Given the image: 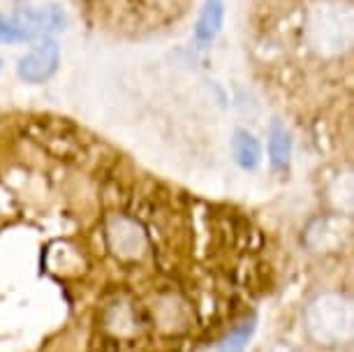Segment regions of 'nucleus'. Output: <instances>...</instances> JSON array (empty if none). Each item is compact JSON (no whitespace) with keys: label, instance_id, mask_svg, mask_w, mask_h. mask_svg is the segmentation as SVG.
Masks as SVG:
<instances>
[{"label":"nucleus","instance_id":"1","mask_svg":"<svg viewBox=\"0 0 354 352\" xmlns=\"http://www.w3.org/2000/svg\"><path fill=\"white\" fill-rule=\"evenodd\" d=\"M306 331L315 343L333 348L352 338V304L338 292L317 295L306 306Z\"/></svg>","mask_w":354,"mask_h":352},{"label":"nucleus","instance_id":"2","mask_svg":"<svg viewBox=\"0 0 354 352\" xmlns=\"http://www.w3.org/2000/svg\"><path fill=\"white\" fill-rule=\"evenodd\" d=\"M65 26V15L58 5L26 8L15 19L0 15V42H26V39L46 37Z\"/></svg>","mask_w":354,"mask_h":352},{"label":"nucleus","instance_id":"3","mask_svg":"<svg viewBox=\"0 0 354 352\" xmlns=\"http://www.w3.org/2000/svg\"><path fill=\"white\" fill-rule=\"evenodd\" d=\"M58 63H61V46H58L56 39L44 37L42 42L26 54L21 61H19V77L28 84H44L53 72L58 70Z\"/></svg>","mask_w":354,"mask_h":352},{"label":"nucleus","instance_id":"4","mask_svg":"<svg viewBox=\"0 0 354 352\" xmlns=\"http://www.w3.org/2000/svg\"><path fill=\"white\" fill-rule=\"evenodd\" d=\"M232 154L234 160L241 169H257L259 163H262V146L255 139V135L248 130H236L232 137Z\"/></svg>","mask_w":354,"mask_h":352},{"label":"nucleus","instance_id":"5","mask_svg":"<svg viewBox=\"0 0 354 352\" xmlns=\"http://www.w3.org/2000/svg\"><path fill=\"white\" fill-rule=\"evenodd\" d=\"M223 19H225V3L223 0H204L202 15H199L197 28H195L197 42L209 44L211 39L220 33V28H223Z\"/></svg>","mask_w":354,"mask_h":352},{"label":"nucleus","instance_id":"6","mask_svg":"<svg viewBox=\"0 0 354 352\" xmlns=\"http://www.w3.org/2000/svg\"><path fill=\"white\" fill-rule=\"evenodd\" d=\"M269 156L273 167H285L292 158V139L283 125L273 123L269 130Z\"/></svg>","mask_w":354,"mask_h":352},{"label":"nucleus","instance_id":"7","mask_svg":"<svg viewBox=\"0 0 354 352\" xmlns=\"http://www.w3.org/2000/svg\"><path fill=\"white\" fill-rule=\"evenodd\" d=\"M252 334H255V317L241 322L239 327H234L230 334L225 336V341L220 343L218 350L220 352H243L245 345H248V341L252 338Z\"/></svg>","mask_w":354,"mask_h":352}]
</instances>
